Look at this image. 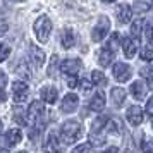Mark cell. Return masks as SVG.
Masks as SVG:
<instances>
[{"label": "cell", "mask_w": 153, "mask_h": 153, "mask_svg": "<svg viewBox=\"0 0 153 153\" xmlns=\"http://www.w3.org/2000/svg\"><path fill=\"white\" fill-rule=\"evenodd\" d=\"M5 100H7V95L4 93V88H0V103H4Z\"/></svg>", "instance_id": "obj_39"}, {"label": "cell", "mask_w": 153, "mask_h": 153, "mask_svg": "<svg viewBox=\"0 0 153 153\" xmlns=\"http://www.w3.org/2000/svg\"><path fill=\"white\" fill-rule=\"evenodd\" d=\"M64 79H65V83H67V86H69V88H76L77 84H79V81H77L76 76H65Z\"/></svg>", "instance_id": "obj_31"}, {"label": "cell", "mask_w": 153, "mask_h": 153, "mask_svg": "<svg viewBox=\"0 0 153 153\" xmlns=\"http://www.w3.org/2000/svg\"><path fill=\"white\" fill-rule=\"evenodd\" d=\"M50 31H52V21H50L47 16H40L38 19L35 21V35L36 38L40 40L42 43L48 42Z\"/></svg>", "instance_id": "obj_2"}, {"label": "cell", "mask_w": 153, "mask_h": 153, "mask_svg": "<svg viewBox=\"0 0 153 153\" xmlns=\"http://www.w3.org/2000/svg\"><path fill=\"white\" fill-rule=\"evenodd\" d=\"M108 29H110V21L102 16L100 21H98V24L93 28V31H91V40H93L95 43L102 42L105 36L108 35Z\"/></svg>", "instance_id": "obj_4"}, {"label": "cell", "mask_w": 153, "mask_h": 153, "mask_svg": "<svg viewBox=\"0 0 153 153\" xmlns=\"http://www.w3.org/2000/svg\"><path fill=\"white\" fill-rule=\"evenodd\" d=\"M81 134H83V127H81V124L76 122V120H67V122L62 126V129H60V138H62L64 145H72V143H76L77 139L81 138Z\"/></svg>", "instance_id": "obj_1"}, {"label": "cell", "mask_w": 153, "mask_h": 153, "mask_svg": "<svg viewBox=\"0 0 153 153\" xmlns=\"http://www.w3.org/2000/svg\"><path fill=\"white\" fill-rule=\"evenodd\" d=\"M5 84H7V76H5V72L0 69V88H5Z\"/></svg>", "instance_id": "obj_36"}, {"label": "cell", "mask_w": 153, "mask_h": 153, "mask_svg": "<svg viewBox=\"0 0 153 153\" xmlns=\"http://www.w3.org/2000/svg\"><path fill=\"white\" fill-rule=\"evenodd\" d=\"M45 150H59V143H57V138H55L53 132L48 134V141H47V145H45Z\"/></svg>", "instance_id": "obj_24"}, {"label": "cell", "mask_w": 153, "mask_h": 153, "mask_svg": "<svg viewBox=\"0 0 153 153\" xmlns=\"http://www.w3.org/2000/svg\"><path fill=\"white\" fill-rule=\"evenodd\" d=\"M146 112L150 115H153V97H150V100L146 102Z\"/></svg>", "instance_id": "obj_37"}, {"label": "cell", "mask_w": 153, "mask_h": 153, "mask_svg": "<svg viewBox=\"0 0 153 153\" xmlns=\"http://www.w3.org/2000/svg\"><path fill=\"white\" fill-rule=\"evenodd\" d=\"M141 150H143V152H153V141L152 139H145L143 145H141Z\"/></svg>", "instance_id": "obj_34"}, {"label": "cell", "mask_w": 153, "mask_h": 153, "mask_svg": "<svg viewBox=\"0 0 153 153\" xmlns=\"http://www.w3.org/2000/svg\"><path fill=\"white\" fill-rule=\"evenodd\" d=\"M143 119H145V115H143V108L141 107H129V110H127V120H129V124L131 126H139L141 122H143Z\"/></svg>", "instance_id": "obj_10"}, {"label": "cell", "mask_w": 153, "mask_h": 153, "mask_svg": "<svg viewBox=\"0 0 153 153\" xmlns=\"http://www.w3.org/2000/svg\"><path fill=\"white\" fill-rule=\"evenodd\" d=\"M29 95V88L26 83H22V81H16L12 83V100H14L16 103H22Z\"/></svg>", "instance_id": "obj_6"}, {"label": "cell", "mask_w": 153, "mask_h": 153, "mask_svg": "<svg viewBox=\"0 0 153 153\" xmlns=\"http://www.w3.org/2000/svg\"><path fill=\"white\" fill-rule=\"evenodd\" d=\"M141 59L146 60V62H152V60H153V48L150 47V45L143 48V52H141Z\"/></svg>", "instance_id": "obj_25"}, {"label": "cell", "mask_w": 153, "mask_h": 153, "mask_svg": "<svg viewBox=\"0 0 153 153\" xmlns=\"http://www.w3.org/2000/svg\"><path fill=\"white\" fill-rule=\"evenodd\" d=\"M74 43H76L74 31H72V29H64L62 31V47L64 48H72Z\"/></svg>", "instance_id": "obj_18"}, {"label": "cell", "mask_w": 153, "mask_h": 153, "mask_svg": "<svg viewBox=\"0 0 153 153\" xmlns=\"http://www.w3.org/2000/svg\"><path fill=\"white\" fill-rule=\"evenodd\" d=\"M146 38H148V42L153 40V17L148 21V24H146Z\"/></svg>", "instance_id": "obj_30"}, {"label": "cell", "mask_w": 153, "mask_h": 153, "mask_svg": "<svg viewBox=\"0 0 153 153\" xmlns=\"http://www.w3.org/2000/svg\"><path fill=\"white\" fill-rule=\"evenodd\" d=\"M102 2H105V4H112V2H115V0H102Z\"/></svg>", "instance_id": "obj_40"}, {"label": "cell", "mask_w": 153, "mask_h": 153, "mask_svg": "<svg viewBox=\"0 0 153 153\" xmlns=\"http://www.w3.org/2000/svg\"><path fill=\"white\" fill-rule=\"evenodd\" d=\"M16 72H17L21 77H24V79H29V77H31V72H29L28 65H26V62H24V60H22V62H19V65L16 67Z\"/></svg>", "instance_id": "obj_21"}, {"label": "cell", "mask_w": 153, "mask_h": 153, "mask_svg": "<svg viewBox=\"0 0 153 153\" xmlns=\"http://www.w3.org/2000/svg\"><path fill=\"white\" fill-rule=\"evenodd\" d=\"M90 108L93 112H102L105 108V95H103V91H98L97 95L91 98Z\"/></svg>", "instance_id": "obj_15"}, {"label": "cell", "mask_w": 153, "mask_h": 153, "mask_svg": "<svg viewBox=\"0 0 153 153\" xmlns=\"http://www.w3.org/2000/svg\"><path fill=\"white\" fill-rule=\"evenodd\" d=\"M81 60L79 59H65L62 60L60 64V72H62V76H76L77 71H81Z\"/></svg>", "instance_id": "obj_5"}, {"label": "cell", "mask_w": 153, "mask_h": 153, "mask_svg": "<svg viewBox=\"0 0 153 153\" xmlns=\"http://www.w3.org/2000/svg\"><path fill=\"white\" fill-rule=\"evenodd\" d=\"M14 2H19V0H14Z\"/></svg>", "instance_id": "obj_41"}, {"label": "cell", "mask_w": 153, "mask_h": 153, "mask_svg": "<svg viewBox=\"0 0 153 153\" xmlns=\"http://www.w3.org/2000/svg\"><path fill=\"white\" fill-rule=\"evenodd\" d=\"M79 86H81V90L84 91V93H88V91L93 88V84H91V81H88V79H81L79 81Z\"/></svg>", "instance_id": "obj_32"}, {"label": "cell", "mask_w": 153, "mask_h": 153, "mask_svg": "<svg viewBox=\"0 0 153 153\" xmlns=\"http://www.w3.org/2000/svg\"><path fill=\"white\" fill-rule=\"evenodd\" d=\"M119 38H120V35H119V33H114L107 47H108L110 50H114V52H115V50H117V47H119Z\"/></svg>", "instance_id": "obj_26"}, {"label": "cell", "mask_w": 153, "mask_h": 153, "mask_svg": "<svg viewBox=\"0 0 153 153\" xmlns=\"http://www.w3.org/2000/svg\"><path fill=\"white\" fill-rule=\"evenodd\" d=\"M139 48V40L138 36H126L124 40H122V50H124V55L127 59H132V57L136 55V52Z\"/></svg>", "instance_id": "obj_7"}, {"label": "cell", "mask_w": 153, "mask_h": 153, "mask_svg": "<svg viewBox=\"0 0 153 153\" xmlns=\"http://www.w3.org/2000/svg\"><path fill=\"white\" fill-rule=\"evenodd\" d=\"M12 119H14V122H17L19 126H26V119H28V114L26 110H22V108H14L12 110Z\"/></svg>", "instance_id": "obj_20"}, {"label": "cell", "mask_w": 153, "mask_h": 153, "mask_svg": "<svg viewBox=\"0 0 153 153\" xmlns=\"http://www.w3.org/2000/svg\"><path fill=\"white\" fill-rule=\"evenodd\" d=\"M29 52H31V59H33L35 67H42L43 64H45V52L40 50L36 45H31L29 47Z\"/></svg>", "instance_id": "obj_14"}, {"label": "cell", "mask_w": 153, "mask_h": 153, "mask_svg": "<svg viewBox=\"0 0 153 153\" xmlns=\"http://www.w3.org/2000/svg\"><path fill=\"white\" fill-rule=\"evenodd\" d=\"M150 9V4H145V2H136L134 4V10L136 12H146Z\"/></svg>", "instance_id": "obj_29"}, {"label": "cell", "mask_w": 153, "mask_h": 153, "mask_svg": "<svg viewBox=\"0 0 153 153\" xmlns=\"http://www.w3.org/2000/svg\"><path fill=\"white\" fill-rule=\"evenodd\" d=\"M132 76V71L131 67L127 65V64H122V62H119L114 65V77L117 79L119 83H126V81H129Z\"/></svg>", "instance_id": "obj_8"}, {"label": "cell", "mask_w": 153, "mask_h": 153, "mask_svg": "<svg viewBox=\"0 0 153 153\" xmlns=\"http://www.w3.org/2000/svg\"><path fill=\"white\" fill-rule=\"evenodd\" d=\"M43 115H45V108H43L42 102H38V100L31 102V105H29V108H28V120H29V124L33 126V127H36V129H42L40 120H42Z\"/></svg>", "instance_id": "obj_3"}, {"label": "cell", "mask_w": 153, "mask_h": 153, "mask_svg": "<svg viewBox=\"0 0 153 153\" xmlns=\"http://www.w3.org/2000/svg\"><path fill=\"white\" fill-rule=\"evenodd\" d=\"M7 29H9V24H7V22H0V36L5 35V33H7Z\"/></svg>", "instance_id": "obj_38"}, {"label": "cell", "mask_w": 153, "mask_h": 153, "mask_svg": "<svg viewBox=\"0 0 153 153\" xmlns=\"http://www.w3.org/2000/svg\"><path fill=\"white\" fill-rule=\"evenodd\" d=\"M132 17V9L127 5V4H120L117 7V19L120 24H126V22H129Z\"/></svg>", "instance_id": "obj_13"}, {"label": "cell", "mask_w": 153, "mask_h": 153, "mask_svg": "<svg viewBox=\"0 0 153 153\" xmlns=\"http://www.w3.org/2000/svg\"><path fill=\"white\" fill-rule=\"evenodd\" d=\"M114 50H110L108 47H105L102 52H100V59H98V62H100V65H103V67H108V64H112V60H114Z\"/></svg>", "instance_id": "obj_17"}, {"label": "cell", "mask_w": 153, "mask_h": 153, "mask_svg": "<svg viewBox=\"0 0 153 153\" xmlns=\"http://www.w3.org/2000/svg\"><path fill=\"white\" fill-rule=\"evenodd\" d=\"M10 55V47H9L7 43L0 42V62H4V60H7V57Z\"/></svg>", "instance_id": "obj_23"}, {"label": "cell", "mask_w": 153, "mask_h": 153, "mask_svg": "<svg viewBox=\"0 0 153 153\" xmlns=\"http://www.w3.org/2000/svg\"><path fill=\"white\" fill-rule=\"evenodd\" d=\"M110 97L115 105H122L126 102V90H122V88H112Z\"/></svg>", "instance_id": "obj_19"}, {"label": "cell", "mask_w": 153, "mask_h": 153, "mask_svg": "<svg viewBox=\"0 0 153 153\" xmlns=\"http://www.w3.org/2000/svg\"><path fill=\"white\" fill-rule=\"evenodd\" d=\"M131 93L136 100H143L146 95V84L143 81H134L131 84Z\"/></svg>", "instance_id": "obj_16"}, {"label": "cell", "mask_w": 153, "mask_h": 153, "mask_svg": "<svg viewBox=\"0 0 153 153\" xmlns=\"http://www.w3.org/2000/svg\"><path fill=\"white\" fill-rule=\"evenodd\" d=\"M93 83L98 84V86H105L107 84V77H105V74L102 72V71H93Z\"/></svg>", "instance_id": "obj_22"}, {"label": "cell", "mask_w": 153, "mask_h": 153, "mask_svg": "<svg viewBox=\"0 0 153 153\" xmlns=\"http://www.w3.org/2000/svg\"><path fill=\"white\" fill-rule=\"evenodd\" d=\"M40 97H42L43 102H47V103L53 105V103L57 102L59 93H57V90L53 88V86H45V88H42V91H40Z\"/></svg>", "instance_id": "obj_12"}, {"label": "cell", "mask_w": 153, "mask_h": 153, "mask_svg": "<svg viewBox=\"0 0 153 153\" xmlns=\"http://www.w3.org/2000/svg\"><path fill=\"white\" fill-rule=\"evenodd\" d=\"M91 148H93V145H91V143H88V145H81V146H76V148H74V153H81V152H90Z\"/></svg>", "instance_id": "obj_35"}, {"label": "cell", "mask_w": 153, "mask_h": 153, "mask_svg": "<svg viewBox=\"0 0 153 153\" xmlns=\"http://www.w3.org/2000/svg\"><path fill=\"white\" fill-rule=\"evenodd\" d=\"M141 28H143V21H141V19H138V21L131 26V33L134 36H139V35H141Z\"/></svg>", "instance_id": "obj_27"}, {"label": "cell", "mask_w": 153, "mask_h": 153, "mask_svg": "<svg viewBox=\"0 0 153 153\" xmlns=\"http://www.w3.org/2000/svg\"><path fill=\"white\" fill-rule=\"evenodd\" d=\"M22 139V132L19 129H10V131L5 132L4 138H0V143L4 148H10V146H16L17 143H21Z\"/></svg>", "instance_id": "obj_9"}, {"label": "cell", "mask_w": 153, "mask_h": 153, "mask_svg": "<svg viewBox=\"0 0 153 153\" xmlns=\"http://www.w3.org/2000/svg\"><path fill=\"white\" fill-rule=\"evenodd\" d=\"M141 74L146 77V81H148V84L153 88V69H141Z\"/></svg>", "instance_id": "obj_28"}, {"label": "cell", "mask_w": 153, "mask_h": 153, "mask_svg": "<svg viewBox=\"0 0 153 153\" xmlns=\"http://www.w3.org/2000/svg\"><path fill=\"white\" fill-rule=\"evenodd\" d=\"M57 62H59V59H57V55H53L52 57V62H50V67H48V76H53V72L57 69Z\"/></svg>", "instance_id": "obj_33"}, {"label": "cell", "mask_w": 153, "mask_h": 153, "mask_svg": "<svg viewBox=\"0 0 153 153\" xmlns=\"http://www.w3.org/2000/svg\"><path fill=\"white\" fill-rule=\"evenodd\" d=\"M77 105H79V98H77L74 93H69V95H65L64 100H62V112L71 114V112H74L77 108Z\"/></svg>", "instance_id": "obj_11"}]
</instances>
